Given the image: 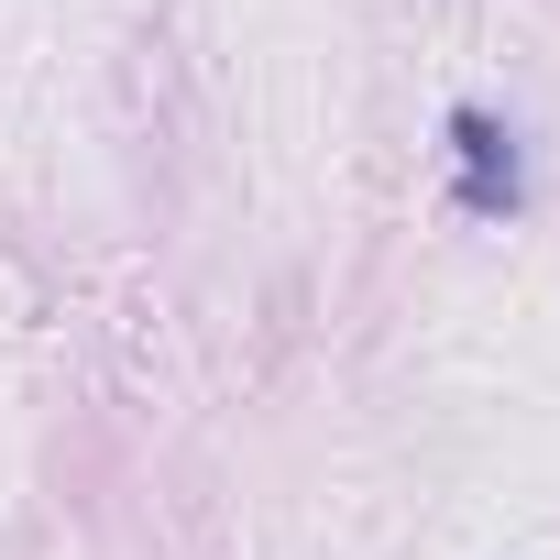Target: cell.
Masks as SVG:
<instances>
[{"mask_svg":"<svg viewBox=\"0 0 560 560\" xmlns=\"http://www.w3.org/2000/svg\"><path fill=\"white\" fill-rule=\"evenodd\" d=\"M451 143H462V209H483V220L516 209V187H527L516 176V132L494 110H451Z\"/></svg>","mask_w":560,"mask_h":560,"instance_id":"6da1fadb","label":"cell"}]
</instances>
